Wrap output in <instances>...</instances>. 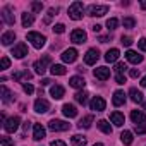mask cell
<instances>
[{"label": "cell", "mask_w": 146, "mask_h": 146, "mask_svg": "<svg viewBox=\"0 0 146 146\" xmlns=\"http://www.w3.org/2000/svg\"><path fill=\"white\" fill-rule=\"evenodd\" d=\"M110 120H112L117 127L124 125V122H125V119H124V115H122L120 112H112V113H110Z\"/></svg>", "instance_id": "cell-21"}, {"label": "cell", "mask_w": 146, "mask_h": 146, "mask_svg": "<svg viewBox=\"0 0 146 146\" xmlns=\"http://www.w3.org/2000/svg\"><path fill=\"white\" fill-rule=\"evenodd\" d=\"M45 134H46V131H45V127H43L41 124H35V125H33V137H35L36 141L43 139Z\"/></svg>", "instance_id": "cell-18"}, {"label": "cell", "mask_w": 146, "mask_h": 146, "mask_svg": "<svg viewBox=\"0 0 146 146\" xmlns=\"http://www.w3.org/2000/svg\"><path fill=\"white\" fill-rule=\"evenodd\" d=\"M33 78V74H31V72H28V70H19V72H14V74H12V79L14 81H23V79H31Z\"/></svg>", "instance_id": "cell-22"}, {"label": "cell", "mask_w": 146, "mask_h": 146, "mask_svg": "<svg viewBox=\"0 0 146 146\" xmlns=\"http://www.w3.org/2000/svg\"><path fill=\"white\" fill-rule=\"evenodd\" d=\"M115 81H117V84H124L125 83V76L124 74H117L115 76Z\"/></svg>", "instance_id": "cell-45"}, {"label": "cell", "mask_w": 146, "mask_h": 146, "mask_svg": "<svg viewBox=\"0 0 146 146\" xmlns=\"http://www.w3.org/2000/svg\"><path fill=\"white\" fill-rule=\"evenodd\" d=\"M129 95H131V100H132L134 103H141V102H143V95H141V91H139V90H136V88H131Z\"/></svg>", "instance_id": "cell-27"}, {"label": "cell", "mask_w": 146, "mask_h": 146, "mask_svg": "<svg viewBox=\"0 0 146 146\" xmlns=\"http://www.w3.org/2000/svg\"><path fill=\"white\" fill-rule=\"evenodd\" d=\"M134 132L144 134V132H146V124H136V125H134Z\"/></svg>", "instance_id": "cell-38"}, {"label": "cell", "mask_w": 146, "mask_h": 146, "mask_svg": "<svg viewBox=\"0 0 146 146\" xmlns=\"http://www.w3.org/2000/svg\"><path fill=\"white\" fill-rule=\"evenodd\" d=\"M100 41H102V43H107V41H108V36H102Z\"/></svg>", "instance_id": "cell-51"}, {"label": "cell", "mask_w": 146, "mask_h": 146, "mask_svg": "<svg viewBox=\"0 0 146 146\" xmlns=\"http://www.w3.org/2000/svg\"><path fill=\"white\" fill-rule=\"evenodd\" d=\"M83 11H84L83 2H74V4H70V7H69V17L74 19V21H79V19H83Z\"/></svg>", "instance_id": "cell-1"}, {"label": "cell", "mask_w": 146, "mask_h": 146, "mask_svg": "<svg viewBox=\"0 0 146 146\" xmlns=\"http://www.w3.org/2000/svg\"><path fill=\"white\" fill-rule=\"evenodd\" d=\"M125 58H127V62L136 64V65L143 62V55H139V53L134 52V50H127V52H125Z\"/></svg>", "instance_id": "cell-13"}, {"label": "cell", "mask_w": 146, "mask_h": 146, "mask_svg": "<svg viewBox=\"0 0 146 146\" xmlns=\"http://www.w3.org/2000/svg\"><path fill=\"white\" fill-rule=\"evenodd\" d=\"M122 24H124V28L131 29V28H134L136 21H134V17H124V19H122Z\"/></svg>", "instance_id": "cell-35"}, {"label": "cell", "mask_w": 146, "mask_h": 146, "mask_svg": "<svg viewBox=\"0 0 146 146\" xmlns=\"http://www.w3.org/2000/svg\"><path fill=\"white\" fill-rule=\"evenodd\" d=\"M53 31H55L57 35H62V33L65 31V26H64L62 23H58V24H55V26H53Z\"/></svg>", "instance_id": "cell-39"}, {"label": "cell", "mask_w": 146, "mask_h": 146, "mask_svg": "<svg viewBox=\"0 0 146 146\" xmlns=\"http://www.w3.org/2000/svg\"><path fill=\"white\" fill-rule=\"evenodd\" d=\"M48 127H50L52 131H55V132H62V131H69V129H70V124H67V122H64V120L53 119V120H50Z\"/></svg>", "instance_id": "cell-6"}, {"label": "cell", "mask_w": 146, "mask_h": 146, "mask_svg": "<svg viewBox=\"0 0 146 146\" xmlns=\"http://www.w3.org/2000/svg\"><path fill=\"white\" fill-rule=\"evenodd\" d=\"M50 83H52V81H50V79H43V81H41V84H43V86H48V84H50Z\"/></svg>", "instance_id": "cell-50"}, {"label": "cell", "mask_w": 146, "mask_h": 146, "mask_svg": "<svg viewBox=\"0 0 146 146\" xmlns=\"http://www.w3.org/2000/svg\"><path fill=\"white\" fill-rule=\"evenodd\" d=\"M33 23H35V17H33V14H28V12H24V14H23V26H24V28H29Z\"/></svg>", "instance_id": "cell-32"}, {"label": "cell", "mask_w": 146, "mask_h": 146, "mask_svg": "<svg viewBox=\"0 0 146 146\" xmlns=\"http://www.w3.org/2000/svg\"><path fill=\"white\" fill-rule=\"evenodd\" d=\"M120 139H122V143H124V144H127V146H129V144L132 143V132H131V131H124V132L120 134Z\"/></svg>", "instance_id": "cell-34"}, {"label": "cell", "mask_w": 146, "mask_h": 146, "mask_svg": "<svg viewBox=\"0 0 146 146\" xmlns=\"http://www.w3.org/2000/svg\"><path fill=\"white\" fill-rule=\"evenodd\" d=\"M100 29H102V26H100V24H95V26H93V31H95V33H98Z\"/></svg>", "instance_id": "cell-49"}, {"label": "cell", "mask_w": 146, "mask_h": 146, "mask_svg": "<svg viewBox=\"0 0 146 146\" xmlns=\"http://www.w3.org/2000/svg\"><path fill=\"white\" fill-rule=\"evenodd\" d=\"M120 41H122V45H124V46H129V45L132 43V40H131L129 36H122V38H120Z\"/></svg>", "instance_id": "cell-43"}, {"label": "cell", "mask_w": 146, "mask_h": 146, "mask_svg": "<svg viewBox=\"0 0 146 146\" xmlns=\"http://www.w3.org/2000/svg\"><path fill=\"white\" fill-rule=\"evenodd\" d=\"M52 62V58L48 57V55H45L41 60H38V62H35L33 64V67H35V70H36V74H40V76H43L45 74V70H46V65Z\"/></svg>", "instance_id": "cell-4"}, {"label": "cell", "mask_w": 146, "mask_h": 146, "mask_svg": "<svg viewBox=\"0 0 146 146\" xmlns=\"http://www.w3.org/2000/svg\"><path fill=\"white\" fill-rule=\"evenodd\" d=\"M141 86H144V88H146V76H144V78L141 79Z\"/></svg>", "instance_id": "cell-52"}, {"label": "cell", "mask_w": 146, "mask_h": 146, "mask_svg": "<svg viewBox=\"0 0 146 146\" xmlns=\"http://www.w3.org/2000/svg\"><path fill=\"white\" fill-rule=\"evenodd\" d=\"M137 45H139V48H141L143 52H146V38H141V40L137 41Z\"/></svg>", "instance_id": "cell-46"}, {"label": "cell", "mask_w": 146, "mask_h": 146, "mask_svg": "<svg viewBox=\"0 0 146 146\" xmlns=\"http://www.w3.org/2000/svg\"><path fill=\"white\" fill-rule=\"evenodd\" d=\"M141 9H146V0H144V2H141Z\"/></svg>", "instance_id": "cell-53"}, {"label": "cell", "mask_w": 146, "mask_h": 146, "mask_svg": "<svg viewBox=\"0 0 146 146\" xmlns=\"http://www.w3.org/2000/svg\"><path fill=\"white\" fill-rule=\"evenodd\" d=\"M48 108H50V103H48L46 100L38 98V100L35 102V112H38V113H45V112H48Z\"/></svg>", "instance_id": "cell-14"}, {"label": "cell", "mask_w": 146, "mask_h": 146, "mask_svg": "<svg viewBox=\"0 0 146 146\" xmlns=\"http://www.w3.org/2000/svg\"><path fill=\"white\" fill-rule=\"evenodd\" d=\"M12 93H11V90L7 88V86H2V100H4V103H9L11 100H12Z\"/></svg>", "instance_id": "cell-33"}, {"label": "cell", "mask_w": 146, "mask_h": 146, "mask_svg": "<svg viewBox=\"0 0 146 146\" xmlns=\"http://www.w3.org/2000/svg\"><path fill=\"white\" fill-rule=\"evenodd\" d=\"M131 120H132L134 124H143V122L146 120V113H144L143 110H132V112H131Z\"/></svg>", "instance_id": "cell-17"}, {"label": "cell", "mask_w": 146, "mask_h": 146, "mask_svg": "<svg viewBox=\"0 0 146 146\" xmlns=\"http://www.w3.org/2000/svg\"><path fill=\"white\" fill-rule=\"evenodd\" d=\"M31 9H33L35 12H41V9H43V4H40V2H33V4H31Z\"/></svg>", "instance_id": "cell-41"}, {"label": "cell", "mask_w": 146, "mask_h": 146, "mask_svg": "<svg viewBox=\"0 0 146 146\" xmlns=\"http://www.w3.org/2000/svg\"><path fill=\"white\" fill-rule=\"evenodd\" d=\"M50 72L53 76H64L65 72H67V69L64 67V65H60V64H53L52 67H50Z\"/></svg>", "instance_id": "cell-25"}, {"label": "cell", "mask_w": 146, "mask_h": 146, "mask_svg": "<svg viewBox=\"0 0 146 146\" xmlns=\"http://www.w3.org/2000/svg\"><path fill=\"white\" fill-rule=\"evenodd\" d=\"M12 55L16 57V58H23V57H26L28 55V45L26 43H17L14 48H12Z\"/></svg>", "instance_id": "cell-9"}, {"label": "cell", "mask_w": 146, "mask_h": 146, "mask_svg": "<svg viewBox=\"0 0 146 146\" xmlns=\"http://www.w3.org/2000/svg\"><path fill=\"white\" fill-rule=\"evenodd\" d=\"M93 74H95L96 79H100V81H107V79L110 78V69H108V67H96Z\"/></svg>", "instance_id": "cell-12"}, {"label": "cell", "mask_w": 146, "mask_h": 146, "mask_svg": "<svg viewBox=\"0 0 146 146\" xmlns=\"http://www.w3.org/2000/svg\"><path fill=\"white\" fill-rule=\"evenodd\" d=\"M76 58H78V50H76V48H69V50H65V52L62 53V60H64L65 64L76 62Z\"/></svg>", "instance_id": "cell-11"}, {"label": "cell", "mask_w": 146, "mask_h": 146, "mask_svg": "<svg viewBox=\"0 0 146 146\" xmlns=\"http://www.w3.org/2000/svg\"><path fill=\"white\" fill-rule=\"evenodd\" d=\"M112 103H113L115 107H122V105L125 103V93H124V91H120V90H117V91L113 93Z\"/></svg>", "instance_id": "cell-16"}, {"label": "cell", "mask_w": 146, "mask_h": 146, "mask_svg": "<svg viewBox=\"0 0 146 146\" xmlns=\"http://www.w3.org/2000/svg\"><path fill=\"white\" fill-rule=\"evenodd\" d=\"M2 19L9 24V26H14V23H16V17H14V14H12V11H11V7H4V11H2Z\"/></svg>", "instance_id": "cell-15"}, {"label": "cell", "mask_w": 146, "mask_h": 146, "mask_svg": "<svg viewBox=\"0 0 146 146\" xmlns=\"http://www.w3.org/2000/svg\"><path fill=\"white\" fill-rule=\"evenodd\" d=\"M86 38H88V35H86V31H83V29H74V31L70 33V41H74V43H78V45L84 43Z\"/></svg>", "instance_id": "cell-7"}, {"label": "cell", "mask_w": 146, "mask_h": 146, "mask_svg": "<svg viewBox=\"0 0 146 146\" xmlns=\"http://www.w3.org/2000/svg\"><path fill=\"white\" fill-rule=\"evenodd\" d=\"M19 122H21V119H19V117H11V119H5V122H4V129H5L7 132H14V131H17Z\"/></svg>", "instance_id": "cell-8"}, {"label": "cell", "mask_w": 146, "mask_h": 146, "mask_svg": "<svg viewBox=\"0 0 146 146\" xmlns=\"http://www.w3.org/2000/svg\"><path fill=\"white\" fill-rule=\"evenodd\" d=\"M28 41H31V45L35 46V48H43L45 46V41H46V38L43 36V35H40V33H35V31H31V33H28Z\"/></svg>", "instance_id": "cell-2"}, {"label": "cell", "mask_w": 146, "mask_h": 146, "mask_svg": "<svg viewBox=\"0 0 146 146\" xmlns=\"http://www.w3.org/2000/svg\"><path fill=\"white\" fill-rule=\"evenodd\" d=\"M50 95H52L53 100H60V98L64 96V88H62L60 84H55V86L50 88Z\"/></svg>", "instance_id": "cell-20"}, {"label": "cell", "mask_w": 146, "mask_h": 146, "mask_svg": "<svg viewBox=\"0 0 146 146\" xmlns=\"http://www.w3.org/2000/svg\"><path fill=\"white\" fill-rule=\"evenodd\" d=\"M90 107H91V110H95V112H103L105 107H107V102H105L102 96H95V98L91 100Z\"/></svg>", "instance_id": "cell-10"}, {"label": "cell", "mask_w": 146, "mask_h": 146, "mask_svg": "<svg viewBox=\"0 0 146 146\" xmlns=\"http://www.w3.org/2000/svg\"><path fill=\"white\" fill-rule=\"evenodd\" d=\"M11 67V60L7 57H2V69H9Z\"/></svg>", "instance_id": "cell-44"}, {"label": "cell", "mask_w": 146, "mask_h": 146, "mask_svg": "<svg viewBox=\"0 0 146 146\" xmlns=\"http://www.w3.org/2000/svg\"><path fill=\"white\" fill-rule=\"evenodd\" d=\"M117 26H119V21H117L115 17H112V19H108V21H107V28H108L110 31L117 29Z\"/></svg>", "instance_id": "cell-36"}, {"label": "cell", "mask_w": 146, "mask_h": 146, "mask_svg": "<svg viewBox=\"0 0 146 146\" xmlns=\"http://www.w3.org/2000/svg\"><path fill=\"white\" fill-rule=\"evenodd\" d=\"M125 69H127V65H125L124 62H117V64H115V72H117V74H122V72H125Z\"/></svg>", "instance_id": "cell-37"}, {"label": "cell", "mask_w": 146, "mask_h": 146, "mask_svg": "<svg viewBox=\"0 0 146 146\" xmlns=\"http://www.w3.org/2000/svg\"><path fill=\"white\" fill-rule=\"evenodd\" d=\"M14 143H12V139L11 137H7V136H4L2 137V146H12Z\"/></svg>", "instance_id": "cell-42"}, {"label": "cell", "mask_w": 146, "mask_h": 146, "mask_svg": "<svg viewBox=\"0 0 146 146\" xmlns=\"http://www.w3.org/2000/svg\"><path fill=\"white\" fill-rule=\"evenodd\" d=\"M62 112H64V115H65V117H69V119H74V117L78 115L76 107H74V105H70V103H65V105L62 107Z\"/></svg>", "instance_id": "cell-19"}, {"label": "cell", "mask_w": 146, "mask_h": 146, "mask_svg": "<svg viewBox=\"0 0 146 146\" xmlns=\"http://www.w3.org/2000/svg\"><path fill=\"white\" fill-rule=\"evenodd\" d=\"M91 124H93V115H86L84 119H81V122H79L78 125H79L81 129H83V127H84V129H90Z\"/></svg>", "instance_id": "cell-29"}, {"label": "cell", "mask_w": 146, "mask_h": 146, "mask_svg": "<svg viewBox=\"0 0 146 146\" xmlns=\"http://www.w3.org/2000/svg\"><path fill=\"white\" fill-rule=\"evenodd\" d=\"M69 84H70L72 88H84L86 81H84L81 76H74V78H70V79H69Z\"/></svg>", "instance_id": "cell-24"}, {"label": "cell", "mask_w": 146, "mask_h": 146, "mask_svg": "<svg viewBox=\"0 0 146 146\" xmlns=\"http://www.w3.org/2000/svg\"><path fill=\"white\" fill-rule=\"evenodd\" d=\"M50 146H67L64 141H60V139H57V141H52L50 143Z\"/></svg>", "instance_id": "cell-47"}, {"label": "cell", "mask_w": 146, "mask_h": 146, "mask_svg": "<svg viewBox=\"0 0 146 146\" xmlns=\"http://www.w3.org/2000/svg\"><path fill=\"white\" fill-rule=\"evenodd\" d=\"M98 58H100V50L98 48H90L86 52V55H84V64L93 65V64L98 62Z\"/></svg>", "instance_id": "cell-5"}, {"label": "cell", "mask_w": 146, "mask_h": 146, "mask_svg": "<svg viewBox=\"0 0 146 146\" xmlns=\"http://www.w3.org/2000/svg\"><path fill=\"white\" fill-rule=\"evenodd\" d=\"M16 40V35H14V31H7V33H4L2 35V45H11L12 41Z\"/></svg>", "instance_id": "cell-26"}, {"label": "cell", "mask_w": 146, "mask_h": 146, "mask_svg": "<svg viewBox=\"0 0 146 146\" xmlns=\"http://www.w3.org/2000/svg\"><path fill=\"white\" fill-rule=\"evenodd\" d=\"M93 146H103V144H102V143H96V144H93Z\"/></svg>", "instance_id": "cell-54"}, {"label": "cell", "mask_w": 146, "mask_h": 146, "mask_svg": "<svg viewBox=\"0 0 146 146\" xmlns=\"http://www.w3.org/2000/svg\"><path fill=\"white\" fill-rule=\"evenodd\" d=\"M74 98H76V102L81 103V105H86V103H88V93H86V91H78V93L74 95Z\"/></svg>", "instance_id": "cell-28"}, {"label": "cell", "mask_w": 146, "mask_h": 146, "mask_svg": "<svg viewBox=\"0 0 146 146\" xmlns=\"http://www.w3.org/2000/svg\"><path fill=\"white\" fill-rule=\"evenodd\" d=\"M129 76H131V78H137V76H139V70H137V69H131V70H129Z\"/></svg>", "instance_id": "cell-48"}, {"label": "cell", "mask_w": 146, "mask_h": 146, "mask_svg": "<svg viewBox=\"0 0 146 146\" xmlns=\"http://www.w3.org/2000/svg\"><path fill=\"white\" fill-rule=\"evenodd\" d=\"M72 146H86V137L84 136H72Z\"/></svg>", "instance_id": "cell-31"}, {"label": "cell", "mask_w": 146, "mask_h": 146, "mask_svg": "<svg viewBox=\"0 0 146 146\" xmlns=\"http://www.w3.org/2000/svg\"><path fill=\"white\" fill-rule=\"evenodd\" d=\"M107 12H108V5H96V4H93V5L88 7V14L93 16V17H102Z\"/></svg>", "instance_id": "cell-3"}, {"label": "cell", "mask_w": 146, "mask_h": 146, "mask_svg": "<svg viewBox=\"0 0 146 146\" xmlns=\"http://www.w3.org/2000/svg\"><path fill=\"white\" fill-rule=\"evenodd\" d=\"M98 127H100V131H103L105 134H112V125L107 122V120H98V124H96Z\"/></svg>", "instance_id": "cell-30"}, {"label": "cell", "mask_w": 146, "mask_h": 146, "mask_svg": "<svg viewBox=\"0 0 146 146\" xmlns=\"http://www.w3.org/2000/svg\"><path fill=\"white\" fill-rule=\"evenodd\" d=\"M119 57H120V52H119L117 48H112V50H108V52L105 53V60H107V62H117Z\"/></svg>", "instance_id": "cell-23"}, {"label": "cell", "mask_w": 146, "mask_h": 146, "mask_svg": "<svg viewBox=\"0 0 146 146\" xmlns=\"http://www.w3.org/2000/svg\"><path fill=\"white\" fill-rule=\"evenodd\" d=\"M23 90H24V93H26V95H31V93L35 91V88H33L29 83H24V84H23Z\"/></svg>", "instance_id": "cell-40"}, {"label": "cell", "mask_w": 146, "mask_h": 146, "mask_svg": "<svg viewBox=\"0 0 146 146\" xmlns=\"http://www.w3.org/2000/svg\"><path fill=\"white\" fill-rule=\"evenodd\" d=\"M144 110H146V103H144Z\"/></svg>", "instance_id": "cell-55"}]
</instances>
